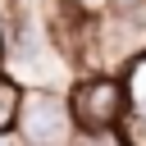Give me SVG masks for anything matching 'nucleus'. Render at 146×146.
<instances>
[{"instance_id":"6e6552de","label":"nucleus","mask_w":146,"mask_h":146,"mask_svg":"<svg viewBox=\"0 0 146 146\" xmlns=\"http://www.w3.org/2000/svg\"><path fill=\"white\" fill-rule=\"evenodd\" d=\"M0 146H5V137H0Z\"/></svg>"},{"instance_id":"423d86ee","label":"nucleus","mask_w":146,"mask_h":146,"mask_svg":"<svg viewBox=\"0 0 146 146\" xmlns=\"http://www.w3.org/2000/svg\"><path fill=\"white\" fill-rule=\"evenodd\" d=\"M73 5H82V9H91V5H100V0H73Z\"/></svg>"},{"instance_id":"f03ea898","label":"nucleus","mask_w":146,"mask_h":146,"mask_svg":"<svg viewBox=\"0 0 146 146\" xmlns=\"http://www.w3.org/2000/svg\"><path fill=\"white\" fill-rule=\"evenodd\" d=\"M18 141L23 146H73V114H68V91L55 87H32L23 91L18 110Z\"/></svg>"},{"instance_id":"20e7f679","label":"nucleus","mask_w":146,"mask_h":146,"mask_svg":"<svg viewBox=\"0 0 146 146\" xmlns=\"http://www.w3.org/2000/svg\"><path fill=\"white\" fill-rule=\"evenodd\" d=\"M123 82H128V114H137V119H146V50L128 64V73H123Z\"/></svg>"},{"instance_id":"39448f33","label":"nucleus","mask_w":146,"mask_h":146,"mask_svg":"<svg viewBox=\"0 0 146 146\" xmlns=\"http://www.w3.org/2000/svg\"><path fill=\"white\" fill-rule=\"evenodd\" d=\"M73 146H128V141L114 128V132H73Z\"/></svg>"},{"instance_id":"7ed1b4c3","label":"nucleus","mask_w":146,"mask_h":146,"mask_svg":"<svg viewBox=\"0 0 146 146\" xmlns=\"http://www.w3.org/2000/svg\"><path fill=\"white\" fill-rule=\"evenodd\" d=\"M18 110H23V87L14 73H0V137L18 128Z\"/></svg>"},{"instance_id":"f257e3e1","label":"nucleus","mask_w":146,"mask_h":146,"mask_svg":"<svg viewBox=\"0 0 146 146\" xmlns=\"http://www.w3.org/2000/svg\"><path fill=\"white\" fill-rule=\"evenodd\" d=\"M128 110L132 105H128L123 73L96 68V73H82L68 87V114H73V128L78 132H114V128H123Z\"/></svg>"},{"instance_id":"0eeeda50","label":"nucleus","mask_w":146,"mask_h":146,"mask_svg":"<svg viewBox=\"0 0 146 146\" xmlns=\"http://www.w3.org/2000/svg\"><path fill=\"white\" fill-rule=\"evenodd\" d=\"M0 55H5V23H0Z\"/></svg>"}]
</instances>
